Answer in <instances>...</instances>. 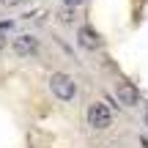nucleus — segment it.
<instances>
[{"instance_id": "1", "label": "nucleus", "mask_w": 148, "mask_h": 148, "mask_svg": "<svg viewBox=\"0 0 148 148\" xmlns=\"http://www.w3.org/2000/svg\"><path fill=\"white\" fill-rule=\"evenodd\" d=\"M49 88H52V93L58 96L60 101H71L74 93H77L74 79L69 77V74H63V71H58V74H52V77H49Z\"/></svg>"}, {"instance_id": "2", "label": "nucleus", "mask_w": 148, "mask_h": 148, "mask_svg": "<svg viewBox=\"0 0 148 148\" xmlns=\"http://www.w3.org/2000/svg\"><path fill=\"white\" fill-rule=\"evenodd\" d=\"M88 123L93 129H107L112 123V112H110V107L104 104V101H96V104H90L88 107Z\"/></svg>"}, {"instance_id": "3", "label": "nucleus", "mask_w": 148, "mask_h": 148, "mask_svg": "<svg viewBox=\"0 0 148 148\" xmlns=\"http://www.w3.org/2000/svg\"><path fill=\"white\" fill-rule=\"evenodd\" d=\"M36 49H38L36 36H16L14 38V55H19V58H30V55H36Z\"/></svg>"}, {"instance_id": "4", "label": "nucleus", "mask_w": 148, "mask_h": 148, "mask_svg": "<svg viewBox=\"0 0 148 148\" xmlns=\"http://www.w3.org/2000/svg\"><path fill=\"white\" fill-rule=\"evenodd\" d=\"M77 38H79V47L90 49V52L101 47V38H99V33H96V30H93V27H90V25H82V27H79Z\"/></svg>"}, {"instance_id": "5", "label": "nucleus", "mask_w": 148, "mask_h": 148, "mask_svg": "<svg viewBox=\"0 0 148 148\" xmlns=\"http://www.w3.org/2000/svg\"><path fill=\"white\" fill-rule=\"evenodd\" d=\"M118 99H121L123 107H134V104H137V99H140V96H137V88H134L132 82L123 79V82L118 85Z\"/></svg>"}, {"instance_id": "6", "label": "nucleus", "mask_w": 148, "mask_h": 148, "mask_svg": "<svg viewBox=\"0 0 148 148\" xmlns=\"http://www.w3.org/2000/svg\"><path fill=\"white\" fill-rule=\"evenodd\" d=\"M58 19H60V22H66V25H69V22H74V11H71V5H66V8L60 11Z\"/></svg>"}, {"instance_id": "7", "label": "nucleus", "mask_w": 148, "mask_h": 148, "mask_svg": "<svg viewBox=\"0 0 148 148\" xmlns=\"http://www.w3.org/2000/svg\"><path fill=\"white\" fill-rule=\"evenodd\" d=\"M0 3H3L5 8H14V5H22V3H27V0H0Z\"/></svg>"}, {"instance_id": "8", "label": "nucleus", "mask_w": 148, "mask_h": 148, "mask_svg": "<svg viewBox=\"0 0 148 148\" xmlns=\"http://www.w3.org/2000/svg\"><path fill=\"white\" fill-rule=\"evenodd\" d=\"M79 3H82V0H63V5H71V8H77Z\"/></svg>"}, {"instance_id": "9", "label": "nucleus", "mask_w": 148, "mask_h": 148, "mask_svg": "<svg viewBox=\"0 0 148 148\" xmlns=\"http://www.w3.org/2000/svg\"><path fill=\"white\" fill-rule=\"evenodd\" d=\"M11 25H14V22H11V19H8V22H0V30H8Z\"/></svg>"}, {"instance_id": "10", "label": "nucleus", "mask_w": 148, "mask_h": 148, "mask_svg": "<svg viewBox=\"0 0 148 148\" xmlns=\"http://www.w3.org/2000/svg\"><path fill=\"white\" fill-rule=\"evenodd\" d=\"M5 47V36H3V30H0V49Z\"/></svg>"}, {"instance_id": "11", "label": "nucleus", "mask_w": 148, "mask_h": 148, "mask_svg": "<svg viewBox=\"0 0 148 148\" xmlns=\"http://www.w3.org/2000/svg\"><path fill=\"white\" fill-rule=\"evenodd\" d=\"M145 123H148V112H145Z\"/></svg>"}]
</instances>
